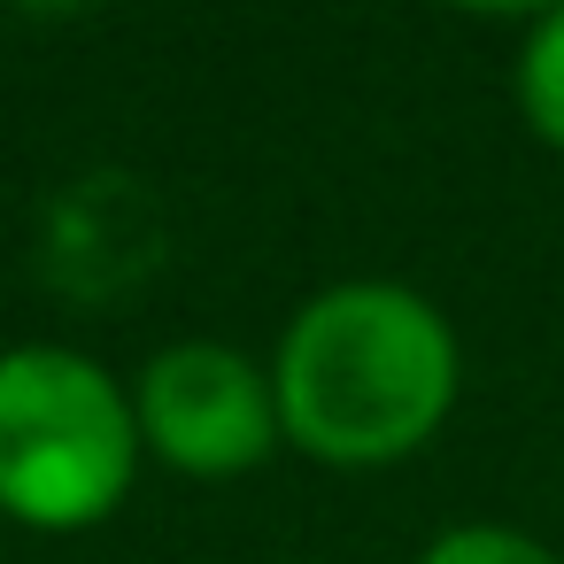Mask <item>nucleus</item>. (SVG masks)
Returning <instances> with one entry per match:
<instances>
[{
    "label": "nucleus",
    "instance_id": "obj_1",
    "mask_svg": "<svg viewBox=\"0 0 564 564\" xmlns=\"http://www.w3.org/2000/svg\"><path fill=\"white\" fill-rule=\"evenodd\" d=\"M456 387H464L456 325L433 294L402 279L317 286L271 348L279 433L333 471H379L417 456L448 425Z\"/></svg>",
    "mask_w": 564,
    "mask_h": 564
},
{
    "label": "nucleus",
    "instance_id": "obj_2",
    "mask_svg": "<svg viewBox=\"0 0 564 564\" xmlns=\"http://www.w3.org/2000/svg\"><path fill=\"white\" fill-rule=\"evenodd\" d=\"M140 456L132 387H117L109 364L63 340L0 348V518L86 533L124 510Z\"/></svg>",
    "mask_w": 564,
    "mask_h": 564
},
{
    "label": "nucleus",
    "instance_id": "obj_3",
    "mask_svg": "<svg viewBox=\"0 0 564 564\" xmlns=\"http://www.w3.org/2000/svg\"><path fill=\"white\" fill-rule=\"evenodd\" d=\"M140 448L186 479H240L256 471L286 433H279V394L271 364L240 356L232 340H171L140 364L132 387Z\"/></svg>",
    "mask_w": 564,
    "mask_h": 564
},
{
    "label": "nucleus",
    "instance_id": "obj_4",
    "mask_svg": "<svg viewBox=\"0 0 564 564\" xmlns=\"http://www.w3.org/2000/svg\"><path fill=\"white\" fill-rule=\"evenodd\" d=\"M510 94H518V117L541 148L564 155V9H541L518 40V63H510Z\"/></svg>",
    "mask_w": 564,
    "mask_h": 564
},
{
    "label": "nucleus",
    "instance_id": "obj_5",
    "mask_svg": "<svg viewBox=\"0 0 564 564\" xmlns=\"http://www.w3.org/2000/svg\"><path fill=\"white\" fill-rule=\"evenodd\" d=\"M417 564H564L541 533H525V525H502V518H464V525H441L425 549H417Z\"/></svg>",
    "mask_w": 564,
    "mask_h": 564
}]
</instances>
